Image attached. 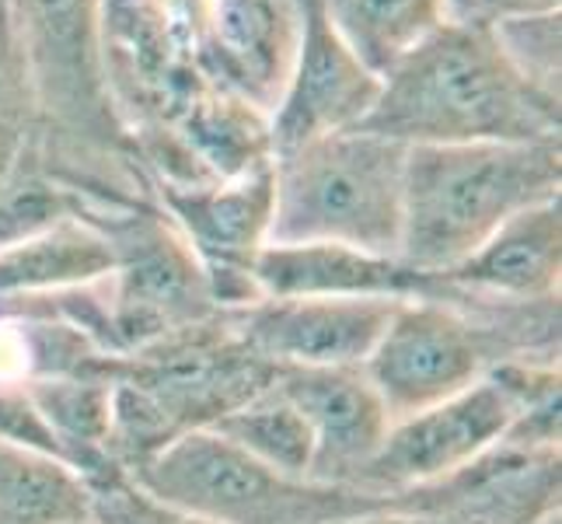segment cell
I'll use <instances>...</instances> for the list:
<instances>
[{
	"label": "cell",
	"instance_id": "24",
	"mask_svg": "<svg viewBox=\"0 0 562 524\" xmlns=\"http://www.w3.org/2000/svg\"><path fill=\"white\" fill-rule=\"evenodd\" d=\"M91 490V524H213L189 514L176 503H165L147 493L126 472L94 482Z\"/></svg>",
	"mask_w": 562,
	"mask_h": 524
},
{
	"label": "cell",
	"instance_id": "26",
	"mask_svg": "<svg viewBox=\"0 0 562 524\" xmlns=\"http://www.w3.org/2000/svg\"><path fill=\"white\" fill-rule=\"evenodd\" d=\"M562 0H448V22L482 25L493 29L514 18H535V14H555Z\"/></svg>",
	"mask_w": 562,
	"mask_h": 524
},
{
	"label": "cell",
	"instance_id": "17",
	"mask_svg": "<svg viewBox=\"0 0 562 524\" xmlns=\"http://www.w3.org/2000/svg\"><path fill=\"white\" fill-rule=\"evenodd\" d=\"M115 274V248L88 213H67L35 235L0 248V301L56 294Z\"/></svg>",
	"mask_w": 562,
	"mask_h": 524
},
{
	"label": "cell",
	"instance_id": "7",
	"mask_svg": "<svg viewBox=\"0 0 562 524\" xmlns=\"http://www.w3.org/2000/svg\"><path fill=\"white\" fill-rule=\"evenodd\" d=\"M81 213L105 231L115 248L112 312L123 357L221 315L196 252L158 200L126 207L81 203Z\"/></svg>",
	"mask_w": 562,
	"mask_h": 524
},
{
	"label": "cell",
	"instance_id": "2",
	"mask_svg": "<svg viewBox=\"0 0 562 524\" xmlns=\"http://www.w3.org/2000/svg\"><path fill=\"white\" fill-rule=\"evenodd\" d=\"M559 189V141L416 144L405 150L398 259L443 277L520 210L562 197Z\"/></svg>",
	"mask_w": 562,
	"mask_h": 524
},
{
	"label": "cell",
	"instance_id": "9",
	"mask_svg": "<svg viewBox=\"0 0 562 524\" xmlns=\"http://www.w3.org/2000/svg\"><path fill=\"white\" fill-rule=\"evenodd\" d=\"M154 200L196 252L221 312L259 301L256 259L273 224V165L235 182L154 186Z\"/></svg>",
	"mask_w": 562,
	"mask_h": 524
},
{
	"label": "cell",
	"instance_id": "18",
	"mask_svg": "<svg viewBox=\"0 0 562 524\" xmlns=\"http://www.w3.org/2000/svg\"><path fill=\"white\" fill-rule=\"evenodd\" d=\"M35 410L60 444V458L88 487L120 476L109 455L112 431V381L109 378H35L25 381ZM130 476V472H126Z\"/></svg>",
	"mask_w": 562,
	"mask_h": 524
},
{
	"label": "cell",
	"instance_id": "25",
	"mask_svg": "<svg viewBox=\"0 0 562 524\" xmlns=\"http://www.w3.org/2000/svg\"><path fill=\"white\" fill-rule=\"evenodd\" d=\"M0 441L18 444V448H32L49 458H60V444H56L43 413L35 410L25 381L0 378Z\"/></svg>",
	"mask_w": 562,
	"mask_h": 524
},
{
	"label": "cell",
	"instance_id": "11",
	"mask_svg": "<svg viewBox=\"0 0 562 524\" xmlns=\"http://www.w3.org/2000/svg\"><path fill=\"white\" fill-rule=\"evenodd\" d=\"M395 497L405 511L454 524H541L562 514V448L499 441L464 469Z\"/></svg>",
	"mask_w": 562,
	"mask_h": 524
},
{
	"label": "cell",
	"instance_id": "22",
	"mask_svg": "<svg viewBox=\"0 0 562 524\" xmlns=\"http://www.w3.org/2000/svg\"><path fill=\"white\" fill-rule=\"evenodd\" d=\"M35 144V105L32 88L8 11L0 4V189L18 171H29Z\"/></svg>",
	"mask_w": 562,
	"mask_h": 524
},
{
	"label": "cell",
	"instance_id": "14",
	"mask_svg": "<svg viewBox=\"0 0 562 524\" xmlns=\"http://www.w3.org/2000/svg\"><path fill=\"white\" fill-rule=\"evenodd\" d=\"M262 298H426L437 277H423L398 256H378L333 242L266 245L256 259Z\"/></svg>",
	"mask_w": 562,
	"mask_h": 524
},
{
	"label": "cell",
	"instance_id": "6",
	"mask_svg": "<svg viewBox=\"0 0 562 524\" xmlns=\"http://www.w3.org/2000/svg\"><path fill=\"white\" fill-rule=\"evenodd\" d=\"M562 392L559 364H493L464 392L387 426L378 455L363 465L357 490L395 497L464 469L507 437L510 423L531 402Z\"/></svg>",
	"mask_w": 562,
	"mask_h": 524
},
{
	"label": "cell",
	"instance_id": "23",
	"mask_svg": "<svg viewBox=\"0 0 562 524\" xmlns=\"http://www.w3.org/2000/svg\"><path fill=\"white\" fill-rule=\"evenodd\" d=\"M559 22L562 18L555 11L493 25L496 43L507 53L514 70L538 91L552 94V99H559Z\"/></svg>",
	"mask_w": 562,
	"mask_h": 524
},
{
	"label": "cell",
	"instance_id": "13",
	"mask_svg": "<svg viewBox=\"0 0 562 524\" xmlns=\"http://www.w3.org/2000/svg\"><path fill=\"white\" fill-rule=\"evenodd\" d=\"M277 388L297 405L315 441L312 479L357 487L363 465L387 437V416L378 388L360 367H280Z\"/></svg>",
	"mask_w": 562,
	"mask_h": 524
},
{
	"label": "cell",
	"instance_id": "4",
	"mask_svg": "<svg viewBox=\"0 0 562 524\" xmlns=\"http://www.w3.org/2000/svg\"><path fill=\"white\" fill-rule=\"evenodd\" d=\"M405 150L357 126L273 158L269 245L333 242L398 256Z\"/></svg>",
	"mask_w": 562,
	"mask_h": 524
},
{
	"label": "cell",
	"instance_id": "15",
	"mask_svg": "<svg viewBox=\"0 0 562 524\" xmlns=\"http://www.w3.org/2000/svg\"><path fill=\"white\" fill-rule=\"evenodd\" d=\"M440 280L503 301L559 298L562 280V197L520 210L486 245Z\"/></svg>",
	"mask_w": 562,
	"mask_h": 524
},
{
	"label": "cell",
	"instance_id": "5",
	"mask_svg": "<svg viewBox=\"0 0 562 524\" xmlns=\"http://www.w3.org/2000/svg\"><path fill=\"white\" fill-rule=\"evenodd\" d=\"M130 479L213 524H342L395 503L357 487L283 476L213 431L182 434Z\"/></svg>",
	"mask_w": 562,
	"mask_h": 524
},
{
	"label": "cell",
	"instance_id": "8",
	"mask_svg": "<svg viewBox=\"0 0 562 524\" xmlns=\"http://www.w3.org/2000/svg\"><path fill=\"white\" fill-rule=\"evenodd\" d=\"M493 364H499L493 339L437 277L434 294L398 301L363 375L395 423L464 392Z\"/></svg>",
	"mask_w": 562,
	"mask_h": 524
},
{
	"label": "cell",
	"instance_id": "28",
	"mask_svg": "<svg viewBox=\"0 0 562 524\" xmlns=\"http://www.w3.org/2000/svg\"><path fill=\"white\" fill-rule=\"evenodd\" d=\"M541 524H562V514H552V517H546Z\"/></svg>",
	"mask_w": 562,
	"mask_h": 524
},
{
	"label": "cell",
	"instance_id": "1",
	"mask_svg": "<svg viewBox=\"0 0 562 524\" xmlns=\"http://www.w3.org/2000/svg\"><path fill=\"white\" fill-rule=\"evenodd\" d=\"M360 130L416 144L559 141V99L514 70L493 29L443 22L381 77Z\"/></svg>",
	"mask_w": 562,
	"mask_h": 524
},
{
	"label": "cell",
	"instance_id": "10",
	"mask_svg": "<svg viewBox=\"0 0 562 524\" xmlns=\"http://www.w3.org/2000/svg\"><path fill=\"white\" fill-rule=\"evenodd\" d=\"M381 77L346 49L322 11V0H304L301 38L286 88L269 115L273 158L312 144L328 133L357 130L371 115Z\"/></svg>",
	"mask_w": 562,
	"mask_h": 524
},
{
	"label": "cell",
	"instance_id": "19",
	"mask_svg": "<svg viewBox=\"0 0 562 524\" xmlns=\"http://www.w3.org/2000/svg\"><path fill=\"white\" fill-rule=\"evenodd\" d=\"M333 32L374 77L448 22V0H322Z\"/></svg>",
	"mask_w": 562,
	"mask_h": 524
},
{
	"label": "cell",
	"instance_id": "20",
	"mask_svg": "<svg viewBox=\"0 0 562 524\" xmlns=\"http://www.w3.org/2000/svg\"><path fill=\"white\" fill-rule=\"evenodd\" d=\"M0 524H91V490L60 458L0 441Z\"/></svg>",
	"mask_w": 562,
	"mask_h": 524
},
{
	"label": "cell",
	"instance_id": "16",
	"mask_svg": "<svg viewBox=\"0 0 562 524\" xmlns=\"http://www.w3.org/2000/svg\"><path fill=\"white\" fill-rule=\"evenodd\" d=\"M165 133L179 141L203 182H235L273 165L269 115L213 85L192 91Z\"/></svg>",
	"mask_w": 562,
	"mask_h": 524
},
{
	"label": "cell",
	"instance_id": "27",
	"mask_svg": "<svg viewBox=\"0 0 562 524\" xmlns=\"http://www.w3.org/2000/svg\"><path fill=\"white\" fill-rule=\"evenodd\" d=\"M342 524H454V521L437 517V514L405 511V508H398V497H395L392 508L374 511V514H363V517H353V521H342Z\"/></svg>",
	"mask_w": 562,
	"mask_h": 524
},
{
	"label": "cell",
	"instance_id": "21",
	"mask_svg": "<svg viewBox=\"0 0 562 524\" xmlns=\"http://www.w3.org/2000/svg\"><path fill=\"white\" fill-rule=\"evenodd\" d=\"M210 431L224 437L227 444H235L248 458L269 465V469L294 479H312V461H315L312 431H307L297 405L277 388V381L256 399L238 405L235 413L217 420Z\"/></svg>",
	"mask_w": 562,
	"mask_h": 524
},
{
	"label": "cell",
	"instance_id": "12",
	"mask_svg": "<svg viewBox=\"0 0 562 524\" xmlns=\"http://www.w3.org/2000/svg\"><path fill=\"white\" fill-rule=\"evenodd\" d=\"M395 308L392 298H259L227 315L273 367H360Z\"/></svg>",
	"mask_w": 562,
	"mask_h": 524
},
{
	"label": "cell",
	"instance_id": "3",
	"mask_svg": "<svg viewBox=\"0 0 562 524\" xmlns=\"http://www.w3.org/2000/svg\"><path fill=\"white\" fill-rule=\"evenodd\" d=\"M277 371L235 333L227 312L137 349L112 381V461L133 476L171 441L210 431L266 392Z\"/></svg>",
	"mask_w": 562,
	"mask_h": 524
}]
</instances>
